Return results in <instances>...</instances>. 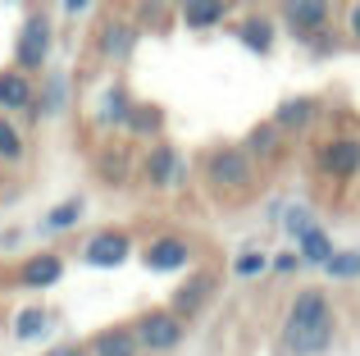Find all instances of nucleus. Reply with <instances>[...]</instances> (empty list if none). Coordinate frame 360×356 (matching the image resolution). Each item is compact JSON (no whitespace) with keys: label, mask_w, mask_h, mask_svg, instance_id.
<instances>
[{"label":"nucleus","mask_w":360,"mask_h":356,"mask_svg":"<svg viewBox=\"0 0 360 356\" xmlns=\"http://www.w3.org/2000/svg\"><path fill=\"white\" fill-rule=\"evenodd\" d=\"M205 178L214 192H251L255 187V160L246 146H219L205 155Z\"/></svg>","instance_id":"nucleus-2"},{"label":"nucleus","mask_w":360,"mask_h":356,"mask_svg":"<svg viewBox=\"0 0 360 356\" xmlns=\"http://www.w3.org/2000/svg\"><path fill=\"white\" fill-rule=\"evenodd\" d=\"M187 260H192V247H187L183 238H174V233H160V238H150V247L141 251V265L155 269V274L187 269Z\"/></svg>","instance_id":"nucleus-9"},{"label":"nucleus","mask_w":360,"mask_h":356,"mask_svg":"<svg viewBox=\"0 0 360 356\" xmlns=\"http://www.w3.org/2000/svg\"><path fill=\"white\" fill-rule=\"evenodd\" d=\"M46 324H51V315H46L41 306H23V311L14 315V338L18 343H32V338H41V333H46Z\"/></svg>","instance_id":"nucleus-19"},{"label":"nucleus","mask_w":360,"mask_h":356,"mask_svg":"<svg viewBox=\"0 0 360 356\" xmlns=\"http://www.w3.org/2000/svg\"><path fill=\"white\" fill-rule=\"evenodd\" d=\"M46 55H51V23L41 14H32L14 42V60H18V69H41Z\"/></svg>","instance_id":"nucleus-6"},{"label":"nucleus","mask_w":360,"mask_h":356,"mask_svg":"<svg viewBox=\"0 0 360 356\" xmlns=\"http://www.w3.org/2000/svg\"><path fill=\"white\" fill-rule=\"evenodd\" d=\"M23 133H18V124H9L5 115H0V160H9V165H18L23 160Z\"/></svg>","instance_id":"nucleus-24"},{"label":"nucleus","mask_w":360,"mask_h":356,"mask_svg":"<svg viewBox=\"0 0 360 356\" xmlns=\"http://www.w3.org/2000/svg\"><path fill=\"white\" fill-rule=\"evenodd\" d=\"M319 119H324V101L319 96H288L274 110V124H278L283 133H310Z\"/></svg>","instance_id":"nucleus-8"},{"label":"nucleus","mask_w":360,"mask_h":356,"mask_svg":"<svg viewBox=\"0 0 360 356\" xmlns=\"http://www.w3.org/2000/svg\"><path fill=\"white\" fill-rule=\"evenodd\" d=\"M132 46H137V27H132V23H115V27L105 32V55H110V60L132 55Z\"/></svg>","instance_id":"nucleus-22"},{"label":"nucleus","mask_w":360,"mask_h":356,"mask_svg":"<svg viewBox=\"0 0 360 356\" xmlns=\"http://www.w3.org/2000/svg\"><path fill=\"white\" fill-rule=\"evenodd\" d=\"M183 23L192 27V32H210V27L224 23V14H229V5L224 0H183Z\"/></svg>","instance_id":"nucleus-16"},{"label":"nucleus","mask_w":360,"mask_h":356,"mask_svg":"<svg viewBox=\"0 0 360 356\" xmlns=\"http://www.w3.org/2000/svg\"><path fill=\"white\" fill-rule=\"evenodd\" d=\"M132 333H137L141 352H174L178 343H183L187 333V320L174 311H146L137 324H132Z\"/></svg>","instance_id":"nucleus-4"},{"label":"nucleus","mask_w":360,"mask_h":356,"mask_svg":"<svg viewBox=\"0 0 360 356\" xmlns=\"http://www.w3.org/2000/svg\"><path fill=\"white\" fill-rule=\"evenodd\" d=\"M338 338V311L324 288H301L278 329V356H324Z\"/></svg>","instance_id":"nucleus-1"},{"label":"nucleus","mask_w":360,"mask_h":356,"mask_svg":"<svg viewBox=\"0 0 360 356\" xmlns=\"http://www.w3.org/2000/svg\"><path fill=\"white\" fill-rule=\"evenodd\" d=\"M32 106V82H27L23 69H5L0 73V110H27Z\"/></svg>","instance_id":"nucleus-18"},{"label":"nucleus","mask_w":360,"mask_h":356,"mask_svg":"<svg viewBox=\"0 0 360 356\" xmlns=\"http://www.w3.org/2000/svg\"><path fill=\"white\" fill-rule=\"evenodd\" d=\"M128 110H132V101H128V91L123 87H110L105 91V106H101V124H128Z\"/></svg>","instance_id":"nucleus-23"},{"label":"nucleus","mask_w":360,"mask_h":356,"mask_svg":"<svg viewBox=\"0 0 360 356\" xmlns=\"http://www.w3.org/2000/svg\"><path fill=\"white\" fill-rule=\"evenodd\" d=\"M278 14L297 42L333 27V0H278Z\"/></svg>","instance_id":"nucleus-5"},{"label":"nucleus","mask_w":360,"mask_h":356,"mask_svg":"<svg viewBox=\"0 0 360 356\" xmlns=\"http://www.w3.org/2000/svg\"><path fill=\"white\" fill-rule=\"evenodd\" d=\"M224 5H233V0H224Z\"/></svg>","instance_id":"nucleus-34"},{"label":"nucleus","mask_w":360,"mask_h":356,"mask_svg":"<svg viewBox=\"0 0 360 356\" xmlns=\"http://www.w3.org/2000/svg\"><path fill=\"white\" fill-rule=\"evenodd\" d=\"M141 170H146V178H150L155 187H169V183L178 178V170H183V160H178L174 146H150L146 160H141Z\"/></svg>","instance_id":"nucleus-17"},{"label":"nucleus","mask_w":360,"mask_h":356,"mask_svg":"<svg viewBox=\"0 0 360 356\" xmlns=\"http://www.w3.org/2000/svg\"><path fill=\"white\" fill-rule=\"evenodd\" d=\"M128 128H132L137 137H155V133H160V110L132 106V110H128Z\"/></svg>","instance_id":"nucleus-28"},{"label":"nucleus","mask_w":360,"mask_h":356,"mask_svg":"<svg viewBox=\"0 0 360 356\" xmlns=\"http://www.w3.org/2000/svg\"><path fill=\"white\" fill-rule=\"evenodd\" d=\"M82 210H87V201H82V196H69V201H60L51 215H46V229H51V233H64V229H73V224L82 220Z\"/></svg>","instance_id":"nucleus-20"},{"label":"nucleus","mask_w":360,"mask_h":356,"mask_svg":"<svg viewBox=\"0 0 360 356\" xmlns=\"http://www.w3.org/2000/svg\"><path fill=\"white\" fill-rule=\"evenodd\" d=\"M315 174L324 183H356L360 178V137H352V133L324 137L315 146Z\"/></svg>","instance_id":"nucleus-3"},{"label":"nucleus","mask_w":360,"mask_h":356,"mask_svg":"<svg viewBox=\"0 0 360 356\" xmlns=\"http://www.w3.org/2000/svg\"><path fill=\"white\" fill-rule=\"evenodd\" d=\"M283 137H288V133H283L274 119H264V124H255L251 133H246L242 146H246V155H251L255 165H274L283 155Z\"/></svg>","instance_id":"nucleus-10"},{"label":"nucleus","mask_w":360,"mask_h":356,"mask_svg":"<svg viewBox=\"0 0 360 356\" xmlns=\"http://www.w3.org/2000/svg\"><path fill=\"white\" fill-rule=\"evenodd\" d=\"M301 46H306L310 55H338V51H342V46H347V37L338 32V27H324V32L306 37V42H301Z\"/></svg>","instance_id":"nucleus-27"},{"label":"nucleus","mask_w":360,"mask_h":356,"mask_svg":"<svg viewBox=\"0 0 360 356\" xmlns=\"http://www.w3.org/2000/svg\"><path fill=\"white\" fill-rule=\"evenodd\" d=\"M278 220H283V233H288V238H292V242H297V238H301V233H306V229H310V224H315V210H310V205H306V201H297V205H288V210H283V215H278Z\"/></svg>","instance_id":"nucleus-25"},{"label":"nucleus","mask_w":360,"mask_h":356,"mask_svg":"<svg viewBox=\"0 0 360 356\" xmlns=\"http://www.w3.org/2000/svg\"><path fill=\"white\" fill-rule=\"evenodd\" d=\"M238 42H242L251 55H269L274 42H278V27H274L269 14H246L242 23H238Z\"/></svg>","instance_id":"nucleus-13"},{"label":"nucleus","mask_w":360,"mask_h":356,"mask_svg":"<svg viewBox=\"0 0 360 356\" xmlns=\"http://www.w3.org/2000/svg\"><path fill=\"white\" fill-rule=\"evenodd\" d=\"M160 5H183V0H160Z\"/></svg>","instance_id":"nucleus-33"},{"label":"nucleus","mask_w":360,"mask_h":356,"mask_svg":"<svg viewBox=\"0 0 360 356\" xmlns=\"http://www.w3.org/2000/svg\"><path fill=\"white\" fill-rule=\"evenodd\" d=\"M64 279V260L55 251H41V256H27L23 269H18V284L23 288H55Z\"/></svg>","instance_id":"nucleus-12"},{"label":"nucleus","mask_w":360,"mask_h":356,"mask_svg":"<svg viewBox=\"0 0 360 356\" xmlns=\"http://www.w3.org/2000/svg\"><path fill=\"white\" fill-rule=\"evenodd\" d=\"M328 279H338V284H356L360 279V251H333L324 265Z\"/></svg>","instance_id":"nucleus-21"},{"label":"nucleus","mask_w":360,"mask_h":356,"mask_svg":"<svg viewBox=\"0 0 360 356\" xmlns=\"http://www.w3.org/2000/svg\"><path fill=\"white\" fill-rule=\"evenodd\" d=\"M264 269H269V256H264L260 247H246V251H238V260H233V274L238 279H260Z\"/></svg>","instance_id":"nucleus-26"},{"label":"nucleus","mask_w":360,"mask_h":356,"mask_svg":"<svg viewBox=\"0 0 360 356\" xmlns=\"http://www.w3.org/2000/svg\"><path fill=\"white\" fill-rule=\"evenodd\" d=\"M128 256H132V238H128L123 229H105V233H96V238L87 242V251H82V260H87L91 269H119Z\"/></svg>","instance_id":"nucleus-7"},{"label":"nucleus","mask_w":360,"mask_h":356,"mask_svg":"<svg viewBox=\"0 0 360 356\" xmlns=\"http://www.w3.org/2000/svg\"><path fill=\"white\" fill-rule=\"evenodd\" d=\"M60 5H64V14H82V9H87L91 0H60Z\"/></svg>","instance_id":"nucleus-31"},{"label":"nucleus","mask_w":360,"mask_h":356,"mask_svg":"<svg viewBox=\"0 0 360 356\" xmlns=\"http://www.w3.org/2000/svg\"><path fill=\"white\" fill-rule=\"evenodd\" d=\"M210 297H214V274H205V269H201V274H192V279H187V284L174 293V306H169V311L183 315V320H192V315L201 311Z\"/></svg>","instance_id":"nucleus-11"},{"label":"nucleus","mask_w":360,"mask_h":356,"mask_svg":"<svg viewBox=\"0 0 360 356\" xmlns=\"http://www.w3.org/2000/svg\"><path fill=\"white\" fill-rule=\"evenodd\" d=\"M269 269L288 279V274H297V269H301V256H297V251H278V256H269Z\"/></svg>","instance_id":"nucleus-29"},{"label":"nucleus","mask_w":360,"mask_h":356,"mask_svg":"<svg viewBox=\"0 0 360 356\" xmlns=\"http://www.w3.org/2000/svg\"><path fill=\"white\" fill-rule=\"evenodd\" d=\"M46 356H91L87 348H55V352H46Z\"/></svg>","instance_id":"nucleus-32"},{"label":"nucleus","mask_w":360,"mask_h":356,"mask_svg":"<svg viewBox=\"0 0 360 356\" xmlns=\"http://www.w3.org/2000/svg\"><path fill=\"white\" fill-rule=\"evenodd\" d=\"M87 352L91 356H141V343H137V333H132L128 324H115V329H101Z\"/></svg>","instance_id":"nucleus-15"},{"label":"nucleus","mask_w":360,"mask_h":356,"mask_svg":"<svg viewBox=\"0 0 360 356\" xmlns=\"http://www.w3.org/2000/svg\"><path fill=\"white\" fill-rule=\"evenodd\" d=\"M333 251H338V247H333V233H328L319 220H315V224H310V229L297 238V256H301V265H315V269H324Z\"/></svg>","instance_id":"nucleus-14"},{"label":"nucleus","mask_w":360,"mask_h":356,"mask_svg":"<svg viewBox=\"0 0 360 356\" xmlns=\"http://www.w3.org/2000/svg\"><path fill=\"white\" fill-rule=\"evenodd\" d=\"M342 37L352 46H360V0H352V5H347V18H342Z\"/></svg>","instance_id":"nucleus-30"}]
</instances>
